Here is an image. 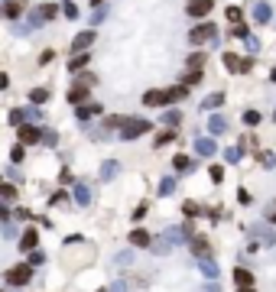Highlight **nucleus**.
Masks as SVG:
<instances>
[{"label":"nucleus","instance_id":"473e14b6","mask_svg":"<svg viewBox=\"0 0 276 292\" xmlns=\"http://www.w3.org/2000/svg\"><path fill=\"white\" fill-rule=\"evenodd\" d=\"M237 150H240V153H253V150H257V136H244Z\"/></svg>","mask_w":276,"mask_h":292},{"label":"nucleus","instance_id":"4c0bfd02","mask_svg":"<svg viewBox=\"0 0 276 292\" xmlns=\"http://www.w3.org/2000/svg\"><path fill=\"white\" fill-rule=\"evenodd\" d=\"M244 123H247V127H257V123H260V114H257V110H244Z\"/></svg>","mask_w":276,"mask_h":292},{"label":"nucleus","instance_id":"a211bd4d","mask_svg":"<svg viewBox=\"0 0 276 292\" xmlns=\"http://www.w3.org/2000/svg\"><path fill=\"white\" fill-rule=\"evenodd\" d=\"M182 85L192 88V85H202V68H189V72L182 75Z\"/></svg>","mask_w":276,"mask_h":292},{"label":"nucleus","instance_id":"ea45409f","mask_svg":"<svg viewBox=\"0 0 276 292\" xmlns=\"http://www.w3.org/2000/svg\"><path fill=\"white\" fill-rule=\"evenodd\" d=\"M43 263H46V253H43V250H33V253H30V266H43Z\"/></svg>","mask_w":276,"mask_h":292},{"label":"nucleus","instance_id":"3c124183","mask_svg":"<svg viewBox=\"0 0 276 292\" xmlns=\"http://www.w3.org/2000/svg\"><path fill=\"white\" fill-rule=\"evenodd\" d=\"M10 159H13V163H20V159H23V146H13V150H10Z\"/></svg>","mask_w":276,"mask_h":292},{"label":"nucleus","instance_id":"58836bf2","mask_svg":"<svg viewBox=\"0 0 276 292\" xmlns=\"http://www.w3.org/2000/svg\"><path fill=\"white\" fill-rule=\"evenodd\" d=\"M182 214H185V218H195V214H198V201H185V205H182Z\"/></svg>","mask_w":276,"mask_h":292},{"label":"nucleus","instance_id":"13d9d810","mask_svg":"<svg viewBox=\"0 0 276 292\" xmlns=\"http://www.w3.org/2000/svg\"><path fill=\"white\" fill-rule=\"evenodd\" d=\"M266 221H270V224H276V208H273L270 214H266Z\"/></svg>","mask_w":276,"mask_h":292},{"label":"nucleus","instance_id":"7ed1b4c3","mask_svg":"<svg viewBox=\"0 0 276 292\" xmlns=\"http://www.w3.org/2000/svg\"><path fill=\"white\" fill-rule=\"evenodd\" d=\"M215 36H218V26L215 23H202V26H195V30L189 33V43L202 46V43H208V39H215Z\"/></svg>","mask_w":276,"mask_h":292},{"label":"nucleus","instance_id":"de8ad7c7","mask_svg":"<svg viewBox=\"0 0 276 292\" xmlns=\"http://www.w3.org/2000/svg\"><path fill=\"white\" fill-rule=\"evenodd\" d=\"M208 176H211V182H221V179H224V169H221V166H211Z\"/></svg>","mask_w":276,"mask_h":292},{"label":"nucleus","instance_id":"c85d7f7f","mask_svg":"<svg viewBox=\"0 0 276 292\" xmlns=\"http://www.w3.org/2000/svg\"><path fill=\"white\" fill-rule=\"evenodd\" d=\"M117 166H120V163H114V159H107V163H104V169H101V179H104V182L117 176Z\"/></svg>","mask_w":276,"mask_h":292},{"label":"nucleus","instance_id":"f257e3e1","mask_svg":"<svg viewBox=\"0 0 276 292\" xmlns=\"http://www.w3.org/2000/svg\"><path fill=\"white\" fill-rule=\"evenodd\" d=\"M143 133H150V120H143V117H127L120 123V140H136Z\"/></svg>","mask_w":276,"mask_h":292},{"label":"nucleus","instance_id":"603ef678","mask_svg":"<svg viewBox=\"0 0 276 292\" xmlns=\"http://www.w3.org/2000/svg\"><path fill=\"white\" fill-rule=\"evenodd\" d=\"M43 143L46 146H55V133H52V130H43Z\"/></svg>","mask_w":276,"mask_h":292},{"label":"nucleus","instance_id":"0e129e2a","mask_svg":"<svg viewBox=\"0 0 276 292\" xmlns=\"http://www.w3.org/2000/svg\"><path fill=\"white\" fill-rule=\"evenodd\" d=\"M0 292H4V289H0Z\"/></svg>","mask_w":276,"mask_h":292},{"label":"nucleus","instance_id":"bb28decb","mask_svg":"<svg viewBox=\"0 0 276 292\" xmlns=\"http://www.w3.org/2000/svg\"><path fill=\"white\" fill-rule=\"evenodd\" d=\"M150 247H153V253H160V256H166V253H169V250H172V243L166 240V237H160V240H153V243H150Z\"/></svg>","mask_w":276,"mask_h":292},{"label":"nucleus","instance_id":"c756f323","mask_svg":"<svg viewBox=\"0 0 276 292\" xmlns=\"http://www.w3.org/2000/svg\"><path fill=\"white\" fill-rule=\"evenodd\" d=\"M30 101H33V104H46V101H49V91H46V88H33Z\"/></svg>","mask_w":276,"mask_h":292},{"label":"nucleus","instance_id":"423d86ee","mask_svg":"<svg viewBox=\"0 0 276 292\" xmlns=\"http://www.w3.org/2000/svg\"><path fill=\"white\" fill-rule=\"evenodd\" d=\"M94 43V30H85V33H78L75 36V43H72V52L78 55V52H88V46Z\"/></svg>","mask_w":276,"mask_h":292},{"label":"nucleus","instance_id":"a878e982","mask_svg":"<svg viewBox=\"0 0 276 292\" xmlns=\"http://www.w3.org/2000/svg\"><path fill=\"white\" fill-rule=\"evenodd\" d=\"M75 201H78V205H91V192H88L85 185H75Z\"/></svg>","mask_w":276,"mask_h":292},{"label":"nucleus","instance_id":"680f3d73","mask_svg":"<svg viewBox=\"0 0 276 292\" xmlns=\"http://www.w3.org/2000/svg\"><path fill=\"white\" fill-rule=\"evenodd\" d=\"M94 4H101V0H91V7H94Z\"/></svg>","mask_w":276,"mask_h":292},{"label":"nucleus","instance_id":"f3484780","mask_svg":"<svg viewBox=\"0 0 276 292\" xmlns=\"http://www.w3.org/2000/svg\"><path fill=\"white\" fill-rule=\"evenodd\" d=\"M253 20H257V23H270V7H266L263 0L253 4Z\"/></svg>","mask_w":276,"mask_h":292},{"label":"nucleus","instance_id":"ddd939ff","mask_svg":"<svg viewBox=\"0 0 276 292\" xmlns=\"http://www.w3.org/2000/svg\"><path fill=\"white\" fill-rule=\"evenodd\" d=\"M20 247H23V250H36V247H39V234H36V227L23 231V237H20Z\"/></svg>","mask_w":276,"mask_h":292},{"label":"nucleus","instance_id":"052dcab7","mask_svg":"<svg viewBox=\"0 0 276 292\" xmlns=\"http://www.w3.org/2000/svg\"><path fill=\"white\" fill-rule=\"evenodd\" d=\"M237 292H253V286H250V289H237Z\"/></svg>","mask_w":276,"mask_h":292},{"label":"nucleus","instance_id":"4d7b16f0","mask_svg":"<svg viewBox=\"0 0 276 292\" xmlns=\"http://www.w3.org/2000/svg\"><path fill=\"white\" fill-rule=\"evenodd\" d=\"M107 292H127V286H123V282H117V286H110Z\"/></svg>","mask_w":276,"mask_h":292},{"label":"nucleus","instance_id":"393cba45","mask_svg":"<svg viewBox=\"0 0 276 292\" xmlns=\"http://www.w3.org/2000/svg\"><path fill=\"white\" fill-rule=\"evenodd\" d=\"M224 68H227V72H234V75H237V72H240V59H237L234 52H224Z\"/></svg>","mask_w":276,"mask_h":292},{"label":"nucleus","instance_id":"5701e85b","mask_svg":"<svg viewBox=\"0 0 276 292\" xmlns=\"http://www.w3.org/2000/svg\"><path fill=\"white\" fill-rule=\"evenodd\" d=\"M208 130H211V133H224V130H227V120H224L221 114H215V117L208 120Z\"/></svg>","mask_w":276,"mask_h":292},{"label":"nucleus","instance_id":"72a5a7b5","mask_svg":"<svg viewBox=\"0 0 276 292\" xmlns=\"http://www.w3.org/2000/svg\"><path fill=\"white\" fill-rule=\"evenodd\" d=\"M172 192H176V179L166 176V179H163V185H160V195H172Z\"/></svg>","mask_w":276,"mask_h":292},{"label":"nucleus","instance_id":"9b49d317","mask_svg":"<svg viewBox=\"0 0 276 292\" xmlns=\"http://www.w3.org/2000/svg\"><path fill=\"white\" fill-rule=\"evenodd\" d=\"M0 13H4L7 20H20L23 17V7H20V0H7V4L0 7Z\"/></svg>","mask_w":276,"mask_h":292},{"label":"nucleus","instance_id":"6ab92c4d","mask_svg":"<svg viewBox=\"0 0 276 292\" xmlns=\"http://www.w3.org/2000/svg\"><path fill=\"white\" fill-rule=\"evenodd\" d=\"M88 62H91V55H88V52H78L72 62H68V72H81V68H85Z\"/></svg>","mask_w":276,"mask_h":292},{"label":"nucleus","instance_id":"2eb2a0df","mask_svg":"<svg viewBox=\"0 0 276 292\" xmlns=\"http://www.w3.org/2000/svg\"><path fill=\"white\" fill-rule=\"evenodd\" d=\"M130 243H133V247H150L153 237H150L147 231H140V227H136V231H130Z\"/></svg>","mask_w":276,"mask_h":292},{"label":"nucleus","instance_id":"c03bdc74","mask_svg":"<svg viewBox=\"0 0 276 292\" xmlns=\"http://www.w3.org/2000/svg\"><path fill=\"white\" fill-rule=\"evenodd\" d=\"M94 81H98V78H94V75H91V72H85V75H78V85H85V88H91V85H94Z\"/></svg>","mask_w":276,"mask_h":292},{"label":"nucleus","instance_id":"4be33fe9","mask_svg":"<svg viewBox=\"0 0 276 292\" xmlns=\"http://www.w3.org/2000/svg\"><path fill=\"white\" fill-rule=\"evenodd\" d=\"M172 169H176V172H189L192 169V159L179 153V156H172Z\"/></svg>","mask_w":276,"mask_h":292},{"label":"nucleus","instance_id":"e2e57ef3","mask_svg":"<svg viewBox=\"0 0 276 292\" xmlns=\"http://www.w3.org/2000/svg\"><path fill=\"white\" fill-rule=\"evenodd\" d=\"M273 120H276V110H273Z\"/></svg>","mask_w":276,"mask_h":292},{"label":"nucleus","instance_id":"cd10ccee","mask_svg":"<svg viewBox=\"0 0 276 292\" xmlns=\"http://www.w3.org/2000/svg\"><path fill=\"white\" fill-rule=\"evenodd\" d=\"M166 94H169V104H172V101H182V97L189 94V88H185V85H179V88H166Z\"/></svg>","mask_w":276,"mask_h":292},{"label":"nucleus","instance_id":"f03ea898","mask_svg":"<svg viewBox=\"0 0 276 292\" xmlns=\"http://www.w3.org/2000/svg\"><path fill=\"white\" fill-rule=\"evenodd\" d=\"M30 279H33V266H30V263H17V266L7 269V282H10V286H26Z\"/></svg>","mask_w":276,"mask_h":292},{"label":"nucleus","instance_id":"0eeeda50","mask_svg":"<svg viewBox=\"0 0 276 292\" xmlns=\"http://www.w3.org/2000/svg\"><path fill=\"white\" fill-rule=\"evenodd\" d=\"M208 10H211V0H189V7H185V13L189 17H208Z\"/></svg>","mask_w":276,"mask_h":292},{"label":"nucleus","instance_id":"864d4df0","mask_svg":"<svg viewBox=\"0 0 276 292\" xmlns=\"http://www.w3.org/2000/svg\"><path fill=\"white\" fill-rule=\"evenodd\" d=\"M147 218V205H136V211H133V221H143Z\"/></svg>","mask_w":276,"mask_h":292},{"label":"nucleus","instance_id":"37998d69","mask_svg":"<svg viewBox=\"0 0 276 292\" xmlns=\"http://www.w3.org/2000/svg\"><path fill=\"white\" fill-rule=\"evenodd\" d=\"M224 159H227V163H237V159H240V150H237V146H231V150H224Z\"/></svg>","mask_w":276,"mask_h":292},{"label":"nucleus","instance_id":"4468645a","mask_svg":"<svg viewBox=\"0 0 276 292\" xmlns=\"http://www.w3.org/2000/svg\"><path fill=\"white\" fill-rule=\"evenodd\" d=\"M98 114H101V104L88 101V104H81V107H78V120H91V117H98Z\"/></svg>","mask_w":276,"mask_h":292},{"label":"nucleus","instance_id":"f704fd0d","mask_svg":"<svg viewBox=\"0 0 276 292\" xmlns=\"http://www.w3.org/2000/svg\"><path fill=\"white\" fill-rule=\"evenodd\" d=\"M114 263H117V266H130V263H133V253H130V250H123V253L114 256Z\"/></svg>","mask_w":276,"mask_h":292},{"label":"nucleus","instance_id":"49530a36","mask_svg":"<svg viewBox=\"0 0 276 292\" xmlns=\"http://www.w3.org/2000/svg\"><path fill=\"white\" fill-rule=\"evenodd\" d=\"M231 36H234V39H247L250 33H247V26H240V23H237V26H234V33H231Z\"/></svg>","mask_w":276,"mask_h":292},{"label":"nucleus","instance_id":"2f4dec72","mask_svg":"<svg viewBox=\"0 0 276 292\" xmlns=\"http://www.w3.org/2000/svg\"><path fill=\"white\" fill-rule=\"evenodd\" d=\"M185 65H189V68H202L205 65V55L202 52H192L189 59H185Z\"/></svg>","mask_w":276,"mask_h":292},{"label":"nucleus","instance_id":"5fc2aeb1","mask_svg":"<svg viewBox=\"0 0 276 292\" xmlns=\"http://www.w3.org/2000/svg\"><path fill=\"white\" fill-rule=\"evenodd\" d=\"M7 88H10V78H7V75H0V91H7Z\"/></svg>","mask_w":276,"mask_h":292},{"label":"nucleus","instance_id":"20e7f679","mask_svg":"<svg viewBox=\"0 0 276 292\" xmlns=\"http://www.w3.org/2000/svg\"><path fill=\"white\" fill-rule=\"evenodd\" d=\"M189 250H192V256L195 260H211V243H208V237H192L189 240Z\"/></svg>","mask_w":276,"mask_h":292},{"label":"nucleus","instance_id":"f8f14e48","mask_svg":"<svg viewBox=\"0 0 276 292\" xmlns=\"http://www.w3.org/2000/svg\"><path fill=\"white\" fill-rule=\"evenodd\" d=\"M234 282H237V289H250L253 286V273H250V269H234Z\"/></svg>","mask_w":276,"mask_h":292},{"label":"nucleus","instance_id":"1a4fd4ad","mask_svg":"<svg viewBox=\"0 0 276 292\" xmlns=\"http://www.w3.org/2000/svg\"><path fill=\"white\" fill-rule=\"evenodd\" d=\"M143 104L147 107H163V104H169V94L166 91H147L143 94Z\"/></svg>","mask_w":276,"mask_h":292},{"label":"nucleus","instance_id":"6e6d98bb","mask_svg":"<svg viewBox=\"0 0 276 292\" xmlns=\"http://www.w3.org/2000/svg\"><path fill=\"white\" fill-rule=\"evenodd\" d=\"M7 218H10V208H7V205H0V221H7Z\"/></svg>","mask_w":276,"mask_h":292},{"label":"nucleus","instance_id":"a19ab883","mask_svg":"<svg viewBox=\"0 0 276 292\" xmlns=\"http://www.w3.org/2000/svg\"><path fill=\"white\" fill-rule=\"evenodd\" d=\"M227 20L237 26V23H240V7H227Z\"/></svg>","mask_w":276,"mask_h":292},{"label":"nucleus","instance_id":"7c9ffc66","mask_svg":"<svg viewBox=\"0 0 276 292\" xmlns=\"http://www.w3.org/2000/svg\"><path fill=\"white\" fill-rule=\"evenodd\" d=\"M59 10H62V7H55V4H43V7H39V17H43V20H52Z\"/></svg>","mask_w":276,"mask_h":292},{"label":"nucleus","instance_id":"c9c22d12","mask_svg":"<svg viewBox=\"0 0 276 292\" xmlns=\"http://www.w3.org/2000/svg\"><path fill=\"white\" fill-rule=\"evenodd\" d=\"M0 198H7V201H10V198H17V185L4 182V185H0Z\"/></svg>","mask_w":276,"mask_h":292},{"label":"nucleus","instance_id":"b1692460","mask_svg":"<svg viewBox=\"0 0 276 292\" xmlns=\"http://www.w3.org/2000/svg\"><path fill=\"white\" fill-rule=\"evenodd\" d=\"M257 159H260V166H266V169H273V166H276V153L273 150H260Z\"/></svg>","mask_w":276,"mask_h":292},{"label":"nucleus","instance_id":"aec40b11","mask_svg":"<svg viewBox=\"0 0 276 292\" xmlns=\"http://www.w3.org/2000/svg\"><path fill=\"white\" fill-rule=\"evenodd\" d=\"M198 269H202V276H205V279H215V276H218L215 260H198Z\"/></svg>","mask_w":276,"mask_h":292},{"label":"nucleus","instance_id":"09e8293b","mask_svg":"<svg viewBox=\"0 0 276 292\" xmlns=\"http://www.w3.org/2000/svg\"><path fill=\"white\" fill-rule=\"evenodd\" d=\"M250 68H253V59H240V72L237 75H247Z\"/></svg>","mask_w":276,"mask_h":292},{"label":"nucleus","instance_id":"412c9836","mask_svg":"<svg viewBox=\"0 0 276 292\" xmlns=\"http://www.w3.org/2000/svg\"><path fill=\"white\" fill-rule=\"evenodd\" d=\"M221 104H224V91H215V94H208V97L202 101V107L211 110V107H221Z\"/></svg>","mask_w":276,"mask_h":292},{"label":"nucleus","instance_id":"bf43d9fd","mask_svg":"<svg viewBox=\"0 0 276 292\" xmlns=\"http://www.w3.org/2000/svg\"><path fill=\"white\" fill-rule=\"evenodd\" d=\"M270 78H273V81H276V68H273V72H270Z\"/></svg>","mask_w":276,"mask_h":292},{"label":"nucleus","instance_id":"6e6552de","mask_svg":"<svg viewBox=\"0 0 276 292\" xmlns=\"http://www.w3.org/2000/svg\"><path fill=\"white\" fill-rule=\"evenodd\" d=\"M68 104H75V107L88 104V88H85V85H75V88H68Z\"/></svg>","mask_w":276,"mask_h":292},{"label":"nucleus","instance_id":"e433bc0d","mask_svg":"<svg viewBox=\"0 0 276 292\" xmlns=\"http://www.w3.org/2000/svg\"><path fill=\"white\" fill-rule=\"evenodd\" d=\"M62 13H65L68 20H75V17H78V7H75L72 0H65V4H62Z\"/></svg>","mask_w":276,"mask_h":292},{"label":"nucleus","instance_id":"79ce46f5","mask_svg":"<svg viewBox=\"0 0 276 292\" xmlns=\"http://www.w3.org/2000/svg\"><path fill=\"white\" fill-rule=\"evenodd\" d=\"M179 120H182V117H179L176 110H172V114H163V123H166V127H176Z\"/></svg>","mask_w":276,"mask_h":292},{"label":"nucleus","instance_id":"a18cd8bd","mask_svg":"<svg viewBox=\"0 0 276 292\" xmlns=\"http://www.w3.org/2000/svg\"><path fill=\"white\" fill-rule=\"evenodd\" d=\"M172 140H176V133H169V130H166V133L156 136V146H166V143H172Z\"/></svg>","mask_w":276,"mask_h":292},{"label":"nucleus","instance_id":"dca6fc26","mask_svg":"<svg viewBox=\"0 0 276 292\" xmlns=\"http://www.w3.org/2000/svg\"><path fill=\"white\" fill-rule=\"evenodd\" d=\"M215 140H195V153L198 156H215Z\"/></svg>","mask_w":276,"mask_h":292},{"label":"nucleus","instance_id":"9d476101","mask_svg":"<svg viewBox=\"0 0 276 292\" xmlns=\"http://www.w3.org/2000/svg\"><path fill=\"white\" fill-rule=\"evenodd\" d=\"M250 237H260L263 243H270V247L276 243V234L270 231V227H263V224H253V227H250Z\"/></svg>","mask_w":276,"mask_h":292},{"label":"nucleus","instance_id":"8fccbe9b","mask_svg":"<svg viewBox=\"0 0 276 292\" xmlns=\"http://www.w3.org/2000/svg\"><path fill=\"white\" fill-rule=\"evenodd\" d=\"M244 43H247V49H250V52H257V49H260V39H257V36H247Z\"/></svg>","mask_w":276,"mask_h":292},{"label":"nucleus","instance_id":"39448f33","mask_svg":"<svg viewBox=\"0 0 276 292\" xmlns=\"http://www.w3.org/2000/svg\"><path fill=\"white\" fill-rule=\"evenodd\" d=\"M17 136L23 140L26 146H33V143H43V130L39 127H30V123H23V127L17 130Z\"/></svg>","mask_w":276,"mask_h":292}]
</instances>
